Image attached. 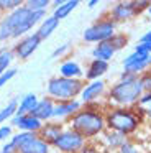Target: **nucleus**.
Instances as JSON below:
<instances>
[{"label":"nucleus","mask_w":151,"mask_h":153,"mask_svg":"<svg viewBox=\"0 0 151 153\" xmlns=\"http://www.w3.org/2000/svg\"><path fill=\"white\" fill-rule=\"evenodd\" d=\"M39 43H41V40H39V36L36 33L35 35H28V36L21 38V40L16 43L15 54L20 58V59H26V58H30L36 50H38Z\"/></svg>","instance_id":"10"},{"label":"nucleus","mask_w":151,"mask_h":153,"mask_svg":"<svg viewBox=\"0 0 151 153\" xmlns=\"http://www.w3.org/2000/svg\"><path fill=\"white\" fill-rule=\"evenodd\" d=\"M105 91V82L104 81H92L90 84H87V86L82 89L81 92V97L84 102H92V100H95L98 96H102Z\"/></svg>","instance_id":"15"},{"label":"nucleus","mask_w":151,"mask_h":153,"mask_svg":"<svg viewBox=\"0 0 151 153\" xmlns=\"http://www.w3.org/2000/svg\"><path fill=\"white\" fill-rule=\"evenodd\" d=\"M16 153H49V143L41 140L38 135L35 138L25 142L16 148Z\"/></svg>","instance_id":"13"},{"label":"nucleus","mask_w":151,"mask_h":153,"mask_svg":"<svg viewBox=\"0 0 151 153\" xmlns=\"http://www.w3.org/2000/svg\"><path fill=\"white\" fill-rule=\"evenodd\" d=\"M44 18H46V12H33L23 4L20 8L10 12L3 20H5L12 36L18 38L21 35H25L26 31H30L36 23H41Z\"/></svg>","instance_id":"1"},{"label":"nucleus","mask_w":151,"mask_h":153,"mask_svg":"<svg viewBox=\"0 0 151 153\" xmlns=\"http://www.w3.org/2000/svg\"><path fill=\"white\" fill-rule=\"evenodd\" d=\"M84 142H85L84 137L79 135L77 132H74V130L71 128V130H64V132L56 138V142L53 143V145L64 153H74V152H77V150H81L82 146H84Z\"/></svg>","instance_id":"8"},{"label":"nucleus","mask_w":151,"mask_h":153,"mask_svg":"<svg viewBox=\"0 0 151 153\" xmlns=\"http://www.w3.org/2000/svg\"><path fill=\"white\" fill-rule=\"evenodd\" d=\"M38 104V99H36L35 94H26L23 96V99L20 100L18 109H16V115H28V114L33 112V109Z\"/></svg>","instance_id":"21"},{"label":"nucleus","mask_w":151,"mask_h":153,"mask_svg":"<svg viewBox=\"0 0 151 153\" xmlns=\"http://www.w3.org/2000/svg\"><path fill=\"white\" fill-rule=\"evenodd\" d=\"M97 4H98L97 0H90V2H89V4H87V5H89V7H90V8H92V7H95V5H97Z\"/></svg>","instance_id":"36"},{"label":"nucleus","mask_w":151,"mask_h":153,"mask_svg":"<svg viewBox=\"0 0 151 153\" xmlns=\"http://www.w3.org/2000/svg\"><path fill=\"white\" fill-rule=\"evenodd\" d=\"M150 64H151V56H150Z\"/></svg>","instance_id":"39"},{"label":"nucleus","mask_w":151,"mask_h":153,"mask_svg":"<svg viewBox=\"0 0 151 153\" xmlns=\"http://www.w3.org/2000/svg\"><path fill=\"white\" fill-rule=\"evenodd\" d=\"M25 5L33 12H46L51 2L49 0H28V2H25Z\"/></svg>","instance_id":"26"},{"label":"nucleus","mask_w":151,"mask_h":153,"mask_svg":"<svg viewBox=\"0 0 151 153\" xmlns=\"http://www.w3.org/2000/svg\"><path fill=\"white\" fill-rule=\"evenodd\" d=\"M82 109V104L79 100H62V102L54 104V112H53V119H62V117H69L77 114Z\"/></svg>","instance_id":"12"},{"label":"nucleus","mask_w":151,"mask_h":153,"mask_svg":"<svg viewBox=\"0 0 151 153\" xmlns=\"http://www.w3.org/2000/svg\"><path fill=\"white\" fill-rule=\"evenodd\" d=\"M143 94H144L143 84L138 77V79H133V81H118L110 89L108 96L117 105L127 107L135 102H140Z\"/></svg>","instance_id":"3"},{"label":"nucleus","mask_w":151,"mask_h":153,"mask_svg":"<svg viewBox=\"0 0 151 153\" xmlns=\"http://www.w3.org/2000/svg\"><path fill=\"white\" fill-rule=\"evenodd\" d=\"M8 38H12V33H10L5 20L2 18V20H0V41H5V40H8Z\"/></svg>","instance_id":"29"},{"label":"nucleus","mask_w":151,"mask_h":153,"mask_svg":"<svg viewBox=\"0 0 151 153\" xmlns=\"http://www.w3.org/2000/svg\"><path fill=\"white\" fill-rule=\"evenodd\" d=\"M108 45L113 48V51H118L121 48H125L128 45V36L127 35H113V36L108 40Z\"/></svg>","instance_id":"25"},{"label":"nucleus","mask_w":151,"mask_h":153,"mask_svg":"<svg viewBox=\"0 0 151 153\" xmlns=\"http://www.w3.org/2000/svg\"><path fill=\"white\" fill-rule=\"evenodd\" d=\"M148 13H150V15H151V5H150V8H148Z\"/></svg>","instance_id":"38"},{"label":"nucleus","mask_w":151,"mask_h":153,"mask_svg":"<svg viewBox=\"0 0 151 153\" xmlns=\"http://www.w3.org/2000/svg\"><path fill=\"white\" fill-rule=\"evenodd\" d=\"M115 54L113 48L108 45V41H104V43H98L97 46L92 50V56H94V59H100V61H105V63H108V59H112Z\"/></svg>","instance_id":"20"},{"label":"nucleus","mask_w":151,"mask_h":153,"mask_svg":"<svg viewBox=\"0 0 151 153\" xmlns=\"http://www.w3.org/2000/svg\"><path fill=\"white\" fill-rule=\"evenodd\" d=\"M0 153H3V152H0Z\"/></svg>","instance_id":"40"},{"label":"nucleus","mask_w":151,"mask_h":153,"mask_svg":"<svg viewBox=\"0 0 151 153\" xmlns=\"http://www.w3.org/2000/svg\"><path fill=\"white\" fill-rule=\"evenodd\" d=\"M23 4H25V2H21V0H0V10L13 12V10H16V8H20Z\"/></svg>","instance_id":"27"},{"label":"nucleus","mask_w":151,"mask_h":153,"mask_svg":"<svg viewBox=\"0 0 151 153\" xmlns=\"http://www.w3.org/2000/svg\"><path fill=\"white\" fill-rule=\"evenodd\" d=\"M66 51H69V43H64V45H61L59 48H56V50L53 51V54H51V56H53V58L62 56V54H64Z\"/></svg>","instance_id":"32"},{"label":"nucleus","mask_w":151,"mask_h":153,"mask_svg":"<svg viewBox=\"0 0 151 153\" xmlns=\"http://www.w3.org/2000/svg\"><path fill=\"white\" fill-rule=\"evenodd\" d=\"M140 43H151V30L146 31V33L140 38Z\"/></svg>","instance_id":"35"},{"label":"nucleus","mask_w":151,"mask_h":153,"mask_svg":"<svg viewBox=\"0 0 151 153\" xmlns=\"http://www.w3.org/2000/svg\"><path fill=\"white\" fill-rule=\"evenodd\" d=\"M12 123L15 127H18L21 132H31V133H38L43 128V122L38 120L33 115H15L12 119Z\"/></svg>","instance_id":"11"},{"label":"nucleus","mask_w":151,"mask_h":153,"mask_svg":"<svg viewBox=\"0 0 151 153\" xmlns=\"http://www.w3.org/2000/svg\"><path fill=\"white\" fill-rule=\"evenodd\" d=\"M150 5H151L150 2H120V4H117L112 8L110 18L113 22H125V20H128V18L138 15L143 10V7L148 10Z\"/></svg>","instance_id":"7"},{"label":"nucleus","mask_w":151,"mask_h":153,"mask_svg":"<svg viewBox=\"0 0 151 153\" xmlns=\"http://www.w3.org/2000/svg\"><path fill=\"white\" fill-rule=\"evenodd\" d=\"M148 66H150V56L140 54V53H136V51H133V53L128 54L123 59L125 73H131V74H136V76H138V73L144 71Z\"/></svg>","instance_id":"9"},{"label":"nucleus","mask_w":151,"mask_h":153,"mask_svg":"<svg viewBox=\"0 0 151 153\" xmlns=\"http://www.w3.org/2000/svg\"><path fill=\"white\" fill-rule=\"evenodd\" d=\"M53 112H54V102H53V99H41L38 100V104H36V107L33 109V112L30 114V115L36 117L38 120H48V119H53Z\"/></svg>","instance_id":"14"},{"label":"nucleus","mask_w":151,"mask_h":153,"mask_svg":"<svg viewBox=\"0 0 151 153\" xmlns=\"http://www.w3.org/2000/svg\"><path fill=\"white\" fill-rule=\"evenodd\" d=\"M108 143H110L112 146H121L125 143V135L117 133V132H112L110 135H108Z\"/></svg>","instance_id":"28"},{"label":"nucleus","mask_w":151,"mask_h":153,"mask_svg":"<svg viewBox=\"0 0 151 153\" xmlns=\"http://www.w3.org/2000/svg\"><path fill=\"white\" fill-rule=\"evenodd\" d=\"M10 135H12V127H0V142L7 140Z\"/></svg>","instance_id":"33"},{"label":"nucleus","mask_w":151,"mask_h":153,"mask_svg":"<svg viewBox=\"0 0 151 153\" xmlns=\"http://www.w3.org/2000/svg\"><path fill=\"white\" fill-rule=\"evenodd\" d=\"M115 35V22L112 18H104V20L95 22L94 25H90L89 28L84 30V38L85 43H104L108 41Z\"/></svg>","instance_id":"6"},{"label":"nucleus","mask_w":151,"mask_h":153,"mask_svg":"<svg viewBox=\"0 0 151 153\" xmlns=\"http://www.w3.org/2000/svg\"><path fill=\"white\" fill-rule=\"evenodd\" d=\"M107 71H108V63L100 61V59H92L90 66H89L87 73H85V77L90 81H98V77L104 76Z\"/></svg>","instance_id":"17"},{"label":"nucleus","mask_w":151,"mask_h":153,"mask_svg":"<svg viewBox=\"0 0 151 153\" xmlns=\"http://www.w3.org/2000/svg\"><path fill=\"white\" fill-rule=\"evenodd\" d=\"M105 125L112 130V132L121 133V135H128L133 133L140 125V120L136 119L131 110L128 109H112L105 117Z\"/></svg>","instance_id":"5"},{"label":"nucleus","mask_w":151,"mask_h":153,"mask_svg":"<svg viewBox=\"0 0 151 153\" xmlns=\"http://www.w3.org/2000/svg\"><path fill=\"white\" fill-rule=\"evenodd\" d=\"M12 59H13V53L10 50L0 51V76L8 71V66H10V63H12Z\"/></svg>","instance_id":"24"},{"label":"nucleus","mask_w":151,"mask_h":153,"mask_svg":"<svg viewBox=\"0 0 151 153\" xmlns=\"http://www.w3.org/2000/svg\"><path fill=\"white\" fill-rule=\"evenodd\" d=\"M15 74H16V69H8L7 73H3L2 76H0V87L5 86V84L8 82V81L12 79V77L15 76Z\"/></svg>","instance_id":"30"},{"label":"nucleus","mask_w":151,"mask_h":153,"mask_svg":"<svg viewBox=\"0 0 151 153\" xmlns=\"http://www.w3.org/2000/svg\"><path fill=\"white\" fill-rule=\"evenodd\" d=\"M120 152L121 153H140L136 146H135L133 143H130V142H125L123 145L120 146Z\"/></svg>","instance_id":"31"},{"label":"nucleus","mask_w":151,"mask_h":153,"mask_svg":"<svg viewBox=\"0 0 151 153\" xmlns=\"http://www.w3.org/2000/svg\"><path fill=\"white\" fill-rule=\"evenodd\" d=\"M146 114H148V117H150V119H151V107H150V109H148V112H146Z\"/></svg>","instance_id":"37"},{"label":"nucleus","mask_w":151,"mask_h":153,"mask_svg":"<svg viewBox=\"0 0 151 153\" xmlns=\"http://www.w3.org/2000/svg\"><path fill=\"white\" fill-rule=\"evenodd\" d=\"M58 25H59V20L58 18H54V17H46L44 20L39 23V28H38V31H36V35L39 36V40H46L48 36H51V33L58 28Z\"/></svg>","instance_id":"19"},{"label":"nucleus","mask_w":151,"mask_h":153,"mask_svg":"<svg viewBox=\"0 0 151 153\" xmlns=\"http://www.w3.org/2000/svg\"><path fill=\"white\" fill-rule=\"evenodd\" d=\"M61 77H67V79H81L82 77V68L79 66L76 61H66L59 68Z\"/></svg>","instance_id":"18"},{"label":"nucleus","mask_w":151,"mask_h":153,"mask_svg":"<svg viewBox=\"0 0 151 153\" xmlns=\"http://www.w3.org/2000/svg\"><path fill=\"white\" fill-rule=\"evenodd\" d=\"M16 109H18V100H10L2 110H0V123L7 122L8 119H13L16 115Z\"/></svg>","instance_id":"23"},{"label":"nucleus","mask_w":151,"mask_h":153,"mask_svg":"<svg viewBox=\"0 0 151 153\" xmlns=\"http://www.w3.org/2000/svg\"><path fill=\"white\" fill-rule=\"evenodd\" d=\"M71 127L74 132H77L84 138L85 137H94L105 128V117L97 110L81 109L77 114L72 115Z\"/></svg>","instance_id":"2"},{"label":"nucleus","mask_w":151,"mask_h":153,"mask_svg":"<svg viewBox=\"0 0 151 153\" xmlns=\"http://www.w3.org/2000/svg\"><path fill=\"white\" fill-rule=\"evenodd\" d=\"M140 104H151V91L150 92H144L140 99Z\"/></svg>","instance_id":"34"},{"label":"nucleus","mask_w":151,"mask_h":153,"mask_svg":"<svg viewBox=\"0 0 151 153\" xmlns=\"http://www.w3.org/2000/svg\"><path fill=\"white\" fill-rule=\"evenodd\" d=\"M77 5H79L77 0H69V2H64V4H62L59 8H54V13H53V17L58 18V20H62V18L67 17V15L71 13V12L74 10Z\"/></svg>","instance_id":"22"},{"label":"nucleus","mask_w":151,"mask_h":153,"mask_svg":"<svg viewBox=\"0 0 151 153\" xmlns=\"http://www.w3.org/2000/svg\"><path fill=\"white\" fill-rule=\"evenodd\" d=\"M85 87L82 79H67V77H53L48 82V94L53 99L72 100Z\"/></svg>","instance_id":"4"},{"label":"nucleus","mask_w":151,"mask_h":153,"mask_svg":"<svg viewBox=\"0 0 151 153\" xmlns=\"http://www.w3.org/2000/svg\"><path fill=\"white\" fill-rule=\"evenodd\" d=\"M64 132L61 125L58 123H48V125H43V128L38 132V137L41 140H44L46 143H54L61 133Z\"/></svg>","instance_id":"16"}]
</instances>
